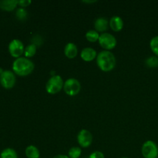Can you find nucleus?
I'll list each match as a JSON object with an SVG mask.
<instances>
[{
    "label": "nucleus",
    "instance_id": "c756f323",
    "mask_svg": "<svg viewBox=\"0 0 158 158\" xmlns=\"http://www.w3.org/2000/svg\"><path fill=\"white\" fill-rule=\"evenodd\" d=\"M157 158H158V157H157Z\"/></svg>",
    "mask_w": 158,
    "mask_h": 158
},
{
    "label": "nucleus",
    "instance_id": "4468645a",
    "mask_svg": "<svg viewBox=\"0 0 158 158\" xmlns=\"http://www.w3.org/2000/svg\"><path fill=\"white\" fill-rule=\"evenodd\" d=\"M18 6L17 0H0V9L7 12L13 11Z\"/></svg>",
    "mask_w": 158,
    "mask_h": 158
},
{
    "label": "nucleus",
    "instance_id": "aec40b11",
    "mask_svg": "<svg viewBox=\"0 0 158 158\" xmlns=\"http://www.w3.org/2000/svg\"><path fill=\"white\" fill-rule=\"evenodd\" d=\"M15 16L20 21H24L27 19L28 16V12L25 8L19 7L16 9L15 12Z\"/></svg>",
    "mask_w": 158,
    "mask_h": 158
},
{
    "label": "nucleus",
    "instance_id": "2eb2a0df",
    "mask_svg": "<svg viewBox=\"0 0 158 158\" xmlns=\"http://www.w3.org/2000/svg\"><path fill=\"white\" fill-rule=\"evenodd\" d=\"M25 154L27 158H40V153L38 148L34 145H29L25 150Z\"/></svg>",
    "mask_w": 158,
    "mask_h": 158
},
{
    "label": "nucleus",
    "instance_id": "393cba45",
    "mask_svg": "<svg viewBox=\"0 0 158 158\" xmlns=\"http://www.w3.org/2000/svg\"><path fill=\"white\" fill-rule=\"evenodd\" d=\"M31 3H32V2L30 0H20V1H18L19 6L22 8H25V9L27 6H29Z\"/></svg>",
    "mask_w": 158,
    "mask_h": 158
},
{
    "label": "nucleus",
    "instance_id": "cd10ccee",
    "mask_svg": "<svg viewBox=\"0 0 158 158\" xmlns=\"http://www.w3.org/2000/svg\"><path fill=\"white\" fill-rule=\"evenodd\" d=\"M3 71H4V70H3V69H2V68H1V67H0V75H1V74L2 73V72H3Z\"/></svg>",
    "mask_w": 158,
    "mask_h": 158
},
{
    "label": "nucleus",
    "instance_id": "4be33fe9",
    "mask_svg": "<svg viewBox=\"0 0 158 158\" xmlns=\"http://www.w3.org/2000/svg\"><path fill=\"white\" fill-rule=\"evenodd\" d=\"M150 47L154 55L158 57V35L154 36L150 42Z\"/></svg>",
    "mask_w": 158,
    "mask_h": 158
},
{
    "label": "nucleus",
    "instance_id": "7ed1b4c3",
    "mask_svg": "<svg viewBox=\"0 0 158 158\" xmlns=\"http://www.w3.org/2000/svg\"><path fill=\"white\" fill-rule=\"evenodd\" d=\"M64 82L60 75H53L48 80L46 84V92L51 95L60 93L63 89Z\"/></svg>",
    "mask_w": 158,
    "mask_h": 158
},
{
    "label": "nucleus",
    "instance_id": "ddd939ff",
    "mask_svg": "<svg viewBox=\"0 0 158 158\" xmlns=\"http://www.w3.org/2000/svg\"><path fill=\"white\" fill-rule=\"evenodd\" d=\"M64 54L68 59H74L78 54V49L73 43H68L65 46Z\"/></svg>",
    "mask_w": 158,
    "mask_h": 158
},
{
    "label": "nucleus",
    "instance_id": "f8f14e48",
    "mask_svg": "<svg viewBox=\"0 0 158 158\" xmlns=\"http://www.w3.org/2000/svg\"><path fill=\"white\" fill-rule=\"evenodd\" d=\"M94 27H95V30L97 32L104 33L109 27V21L106 18L100 17L96 19L95 23H94Z\"/></svg>",
    "mask_w": 158,
    "mask_h": 158
},
{
    "label": "nucleus",
    "instance_id": "bb28decb",
    "mask_svg": "<svg viewBox=\"0 0 158 158\" xmlns=\"http://www.w3.org/2000/svg\"><path fill=\"white\" fill-rule=\"evenodd\" d=\"M83 2H85V3H93V2H96V1H83Z\"/></svg>",
    "mask_w": 158,
    "mask_h": 158
},
{
    "label": "nucleus",
    "instance_id": "20e7f679",
    "mask_svg": "<svg viewBox=\"0 0 158 158\" xmlns=\"http://www.w3.org/2000/svg\"><path fill=\"white\" fill-rule=\"evenodd\" d=\"M64 92L69 97H74L79 94L81 90V84L80 81L75 78H69L64 82Z\"/></svg>",
    "mask_w": 158,
    "mask_h": 158
},
{
    "label": "nucleus",
    "instance_id": "a878e982",
    "mask_svg": "<svg viewBox=\"0 0 158 158\" xmlns=\"http://www.w3.org/2000/svg\"><path fill=\"white\" fill-rule=\"evenodd\" d=\"M53 158H69V156L66 155V154H57Z\"/></svg>",
    "mask_w": 158,
    "mask_h": 158
},
{
    "label": "nucleus",
    "instance_id": "423d86ee",
    "mask_svg": "<svg viewBox=\"0 0 158 158\" xmlns=\"http://www.w3.org/2000/svg\"><path fill=\"white\" fill-rule=\"evenodd\" d=\"M141 154L143 158H157V144L153 140H147L141 147Z\"/></svg>",
    "mask_w": 158,
    "mask_h": 158
},
{
    "label": "nucleus",
    "instance_id": "b1692460",
    "mask_svg": "<svg viewBox=\"0 0 158 158\" xmlns=\"http://www.w3.org/2000/svg\"><path fill=\"white\" fill-rule=\"evenodd\" d=\"M32 44L35 45L36 46H40V45L43 44V39H42V37L40 36V35H35V36H33V38H32Z\"/></svg>",
    "mask_w": 158,
    "mask_h": 158
},
{
    "label": "nucleus",
    "instance_id": "9b49d317",
    "mask_svg": "<svg viewBox=\"0 0 158 158\" xmlns=\"http://www.w3.org/2000/svg\"><path fill=\"white\" fill-rule=\"evenodd\" d=\"M123 20L118 15H114L109 21V26L114 32H120L123 28Z\"/></svg>",
    "mask_w": 158,
    "mask_h": 158
},
{
    "label": "nucleus",
    "instance_id": "f3484780",
    "mask_svg": "<svg viewBox=\"0 0 158 158\" xmlns=\"http://www.w3.org/2000/svg\"><path fill=\"white\" fill-rule=\"evenodd\" d=\"M36 49H37V46H35V45L32 44V43L28 45V46L25 48V52H24L25 57H26V58L28 59L33 57L35 55V53H36Z\"/></svg>",
    "mask_w": 158,
    "mask_h": 158
},
{
    "label": "nucleus",
    "instance_id": "5701e85b",
    "mask_svg": "<svg viewBox=\"0 0 158 158\" xmlns=\"http://www.w3.org/2000/svg\"><path fill=\"white\" fill-rule=\"evenodd\" d=\"M88 158H105V155L103 152H101V151H94L93 153H91Z\"/></svg>",
    "mask_w": 158,
    "mask_h": 158
},
{
    "label": "nucleus",
    "instance_id": "f03ea898",
    "mask_svg": "<svg viewBox=\"0 0 158 158\" xmlns=\"http://www.w3.org/2000/svg\"><path fill=\"white\" fill-rule=\"evenodd\" d=\"M97 64L103 72H110L115 68L117 60L111 51L103 50L97 54Z\"/></svg>",
    "mask_w": 158,
    "mask_h": 158
},
{
    "label": "nucleus",
    "instance_id": "a211bd4d",
    "mask_svg": "<svg viewBox=\"0 0 158 158\" xmlns=\"http://www.w3.org/2000/svg\"><path fill=\"white\" fill-rule=\"evenodd\" d=\"M100 33L97 32L96 30L94 29H90V30L87 31L86 33V39L90 43H95V42L98 41L99 38H100Z\"/></svg>",
    "mask_w": 158,
    "mask_h": 158
},
{
    "label": "nucleus",
    "instance_id": "6ab92c4d",
    "mask_svg": "<svg viewBox=\"0 0 158 158\" xmlns=\"http://www.w3.org/2000/svg\"><path fill=\"white\" fill-rule=\"evenodd\" d=\"M82 154V150L80 147H73L68 151L69 158H80Z\"/></svg>",
    "mask_w": 158,
    "mask_h": 158
},
{
    "label": "nucleus",
    "instance_id": "c85d7f7f",
    "mask_svg": "<svg viewBox=\"0 0 158 158\" xmlns=\"http://www.w3.org/2000/svg\"><path fill=\"white\" fill-rule=\"evenodd\" d=\"M121 158H128V157H121Z\"/></svg>",
    "mask_w": 158,
    "mask_h": 158
},
{
    "label": "nucleus",
    "instance_id": "0eeeda50",
    "mask_svg": "<svg viewBox=\"0 0 158 158\" xmlns=\"http://www.w3.org/2000/svg\"><path fill=\"white\" fill-rule=\"evenodd\" d=\"M25 46L23 42L18 39H14L9 43L8 49H9V54L14 58H19L24 54Z\"/></svg>",
    "mask_w": 158,
    "mask_h": 158
},
{
    "label": "nucleus",
    "instance_id": "dca6fc26",
    "mask_svg": "<svg viewBox=\"0 0 158 158\" xmlns=\"http://www.w3.org/2000/svg\"><path fill=\"white\" fill-rule=\"evenodd\" d=\"M0 158H19L16 151L11 148H5L0 154Z\"/></svg>",
    "mask_w": 158,
    "mask_h": 158
},
{
    "label": "nucleus",
    "instance_id": "1a4fd4ad",
    "mask_svg": "<svg viewBox=\"0 0 158 158\" xmlns=\"http://www.w3.org/2000/svg\"><path fill=\"white\" fill-rule=\"evenodd\" d=\"M77 142L81 148H89L93 143L92 134L88 130H81L77 135Z\"/></svg>",
    "mask_w": 158,
    "mask_h": 158
},
{
    "label": "nucleus",
    "instance_id": "39448f33",
    "mask_svg": "<svg viewBox=\"0 0 158 158\" xmlns=\"http://www.w3.org/2000/svg\"><path fill=\"white\" fill-rule=\"evenodd\" d=\"M98 42L100 46L105 50L107 51H110L111 49H114L117 44V39L114 35L109 33V32H104V33L100 34Z\"/></svg>",
    "mask_w": 158,
    "mask_h": 158
},
{
    "label": "nucleus",
    "instance_id": "6e6552de",
    "mask_svg": "<svg viewBox=\"0 0 158 158\" xmlns=\"http://www.w3.org/2000/svg\"><path fill=\"white\" fill-rule=\"evenodd\" d=\"M16 82V77L13 71L4 70L0 75V84L5 89H12L14 87Z\"/></svg>",
    "mask_w": 158,
    "mask_h": 158
},
{
    "label": "nucleus",
    "instance_id": "9d476101",
    "mask_svg": "<svg viewBox=\"0 0 158 158\" xmlns=\"http://www.w3.org/2000/svg\"><path fill=\"white\" fill-rule=\"evenodd\" d=\"M97 56V52L94 48L86 47L82 49L80 57L85 62H91L95 60Z\"/></svg>",
    "mask_w": 158,
    "mask_h": 158
},
{
    "label": "nucleus",
    "instance_id": "f257e3e1",
    "mask_svg": "<svg viewBox=\"0 0 158 158\" xmlns=\"http://www.w3.org/2000/svg\"><path fill=\"white\" fill-rule=\"evenodd\" d=\"M35 68L33 62L25 56L15 59L12 63V69L14 73L19 77H26L32 73Z\"/></svg>",
    "mask_w": 158,
    "mask_h": 158
},
{
    "label": "nucleus",
    "instance_id": "412c9836",
    "mask_svg": "<svg viewBox=\"0 0 158 158\" xmlns=\"http://www.w3.org/2000/svg\"><path fill=\"white\" fill-rule=\"evenodd\" d=\"M145 63L149 68H157L158 67V57L156 56L148 57L145 60Z\"/></svg>",
    "mask_w": 158,
    "mask_h": 158
}]
</instances>
